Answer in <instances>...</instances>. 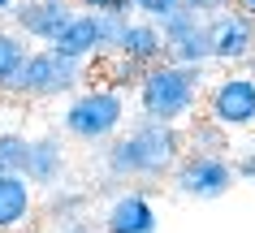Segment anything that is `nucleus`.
I'll list each match as a JSON object with an SVG mask.
<instances>
[{
	"instance_id": "1",
	"label": "nucleus",
	"mask_w": 255,
	"mask_h": 233,
	"mask_svg": "<svg viewBox=\"0 0 255 233\" xmlns=\"http://www.w3.org/2000/svg\"><path fill=\"white\" fill-rule=\"evenodd\" d=\"M182 160V130L164 121H143L121 138H108L104 173L113 181H156Z\"/></svg>"
},
{
	"instance_id": "2",
	"label": "nucleus",
	"mask_w": 255,
	"mask_h": 233,
	"mask_svg": "<svg viewBox=\"0 0 255 233\" xmlns=\"http://www.w3.org/2000/svg\"><path fill=\"white\" fill-rule=\"evenodd\" d=\"M203 95V65H173L160 61L138 78V108L147 121L177 125L186 121Z\"/></svg>"
},
{
	"instance_id": "3",
	"label": "nucleus",
	"mask_w": 255,
	"mask_h": 233,
	"mask_svg": "<svg viewBox=\"0 0 255 233\" xmlns=\"http://www.w3.org/2000/svg\"><path fill=\"white\" fill-rule=\"evenodd\" d=\"M121 121H126V95L113 91V86L78 91L69 99L65 117H61L65 134L78 138V143H108V138H117Z\"/></svg>"
},
{
	"instance_id": "4",
	"label": "nucleus",
	"mask_w": 255,
	"mask_h": 233,
	"mask_svg": "<svg viewBox=\"0 0 255 233\" xmlns=\"http://www.w3.org/2000/svg\"><path fill=\"white\" fill-rule=\"evenodd\" d=\"M78 82H82L78 61L61 56L56 48H30L26 65L17 69L13 86H9V95L13 99H56V95L78 91Z\"/></svg>"
},
{
	"instance_id": "5",
	"label": "nucleus",
	"mask_w": 255,
	"mask_h": 233,
	"mask_svg": "<svg viewBox=\"0 0 255 233\" xmlns=\"http://www.w3.org/2000/svg\"><path fill=\"white\" fill-rule=\"evenodd\" d=\"M238 181L234 173V160H225L221 151H190L173 164V186L182 199H199V203H212L221 194H229V186Z\"/></svg>"
},
{
	"instance_id": "6",
	"label": "nucleus",
	"mask_w": 255,
	"mask_h": 233,
	"mask_svg": "<svg viewBox=\"0 0 255 233\" xmlns=\"http://www.w3.org/2000/svg\"><path fill=\"white\" fill-rule=\"evenodd\" d=\"M160 39H164V61L173 65H208L212 61V43H208V17L173 9L160 22Z\"/></svg>"
},
{
	"instance_id": "7",
	"label": "nucleus",
	"mask_w": 255,
	"mask_h": 233,
	"mask_svg": "<svg viewBox=\"0 0 255 233\" xmlns=\"http://www.w3.org/2000/svg\"><path fill=\"white\" fill-rule=\"evenodd\" d=\"M208 121L221 130H247L255 125V78L251 74H225L208 91Z\"/></svg>"
},
{
	"instance_id": "8",
	"label": "nucleus",
	"mask_w": 255,
	"mask_h": 233,
	"mask_svg": "<svg viewBox=\"0 0 255 233\" xmlns=\"http://www.w3.org/2000/svg\"><path fill=\"white\" fill-rule=\"evenodd\" d=\"M74 4L69 0H17V9L9 17H13V30L22 35V39H35V43H56V35L74 22Z\"/></svg>"
},
{
	"instance_id": "9",
	"label": "nucleus",
	"mask_w": 255,
	"mask_h": 233,
	"mask_svg": "<svg viewBox=\"0 0 255 233\" xmlns=\"http://www.w3.org/2000/svg\"><path fill=\"white\" fill-rule=\"evenodd\" d=\"M208 43H212V61H251L255 52V22L238 9H221L216 17H208Z\"/></svg>"
},
{
	"instance_id": "10",
	"label": "nucleus",
	"mask_w": 255,
	"mask_h": 233,
	"mask_svg": "<svg viewBox=\"0 0 255 233\" xmlns=\"http://www.w3.org/2000/svg\"><path fill=\"white\" fill-rule=\"evenodd\" d=\"M104 233H156V207L143 190H126L104 207Z\"/></svg>"
},
{
	"instance_id": "11",
	"label": "nucleus",
	"mask_w": 255,
	"mask_h": 233,
	"mask_svg": "<svg viewBox=\"0 0 255 233\" xmlns=\"http://www.w3.org/2000/svg\"><path fill=\"white\" fill-rule=\"evenodd\" d=\"M22 177H26L30 186H48V190L61 186V177H65V147H61V138H56V134L30 138Z\"/></svg>"
},
{
	"instance_id": "12",
	"label": "nucleus",
	"mask_w": 255,
	"mask_h": 233,
	"mask_svg": "<svg viewBox=\"0 0 255 233\" xmlns=\"http://www.w3.org/2000/svg\"><path fill=\"white\" fill-rule=\"evenodd\" d=\"M48 48H56L61 56L78 61V65L95 61V56H104V39H100V13H74V22H69V26L56 35V43H48Z\"/></svg>"
},
{
	"instance_id": "13",
	"label": "nucleus",
	"mask_w": 255,
	"mask_h": 233,
	"mask_svg": "<svg viewBox=\"0 0 255 233\" xmlns=\"http://www.w3.org/2000/svg\"><path fill=\"white\" fill-rule=\"evenodd\" d=\"M113 56H121V61H130V65H138V69L160 65V61H164V39H160V26H156V22H147V17H143V22H130Z\"/></svg>"
},
{
	"instance_id": "14",
	"label": "nucleus",
	"mask_w": 255,
	"mask_h": 233,
	"mask_svg": "<svg viewBox=\"0 0 255 233\" xmlns=\"http://www.w3.org/2000/svg\"><path fill=\"white\" fill-rule=\"evenodd\" d=\"M35 212V186L22 173H0V233H17Z\"/></svg>"
},
{
	"instance_id": "15",
	"label": "nucleus",
	"mask_w": 255,
	"mask_h": 233,
	"mask_svg": "<svg viewBox=\"0 0 255 233\" xmlns=\"http://www.w3.org/2000/svg\"><path fill=\"white\" fill-rule=\"evenodd\" d=\"M30 56V43L17 35V30H4L0 26V95H9V86H13L17 69L26 65Z\"/></svg>"
},
{
	"instance_id": "16",
	"label": "nucleus",
	"mask_w": 255,
	"mask_h": 233,
	"mask_svg": "<svg viewBox=\"0 0 255 233\" xmlns=\"http://www.w3.org/2000/svg\"><path fill=\"white\" fill-rule=\"evenodd\" d=\"M26 147H30L26 134L0 130V173H22V164H26Z\"/></svg>"
},
{
	"instance_id": "17",
	"label": "nucleus",
	"mask_w": 255,
	"mask_h": 233,
	"mask_svg": "<svg viewBox=\"0 0 255 233\" xmlns=\"http://www.w3.org/2000/svg\"><path fill=\"white\" fill-rule=\"evenodd\" d=\"M82 207H87V194H82V190H65V186H52V194H48V212H52L56 220L74 225Z\"/></svg>"
},
{
	"instance_id": "18",
	"label": "nucleus",
	"mask_w": 255,
	"mask_h": 233,
	"mask_svg": "<svg viewBox=\"0 0 255 233\" xmlns=\"http://www.w3.org/2000/svg\"><path fill=\"white\" fill-rule=\"evenodd\" d=\"M126 26H130V17L126 13H100V39H104V56L117 52L121 35H126Z\"/></svg>"
},
{
	"instance_id": "19",
	"label": "nucleus",
	"mask_w": 255,
	"mask_h": 233,
	"mask_svg": "<svg viewBox=\"0 0 255 233\" xmlns=\"http://www.w3.org/2000/svg\"><path fill=\"white\" fill-rule=\"evenodd\" d=\"M221 143H225V130L212 125V121H199L190 130V147L195 151H221Z\"/></svg>"
},
{
	"instance_id": "20",
	"label": "nucleus",
	"mask_w": 255,
	"mask_h": 233,
	"mask_svg": "<svg viewBox=\"0 0 255 233\" xmlns=\"http://www.w3.org/2000/svg\"><path fill=\"white\" fill-rule=\"evenodd\" d=\"M130 9H134V13H143L147 22H160L164 13L182 9V0H130Z\"/></svg>"
},
{
	"instance_id": "21",
	"label": "nucleus",
	"mask_w": 255,
	"mask_h": 233,
	"mask_svg": "<svg viewBox=\"0 0 255 233\" xmlns=\"http://www.w3.org/2000/svg\"><path fill=\"white\" fill-rule=\"evenodd\" d=\"M69 4L87 13H130V0H69Z\"/></svg>"
},
{
	"instance_id": "22",
	"label": "nucleus",
	"mask_w": 255,
	"mask_h": 233,
	"mask_svg": "<svg viewBox=\"0 0 255 233\" xmlns=\"http://www.w3.org/2000/svg\"><path fill=\"white\" fill-rule=\"evenodd\" d=\"M182 9L186 13H199V17H216L221 9H229L225 0H182Z\"/></svg>"
},
{
	"instance_id": "23",
	"label": "nucleus",
	"mask_w": 255,
	"mask_h": 233,
	"mask_svg": "<svg viewBox=\"0 0 255 233\" xmlns=\"http://www.w3.org/2000/svg\"><path fill=\"white\" fill-rule=\"evenodd\" d=\"M234 173H238V177H251V181H255V151H247L242 160H234Z\"/></svg>"
},
{
	"instance_id": "24",
	"label": "nucleus",
	"mask_w": 255,
	"mask_h": 233,
	"mask_svg": "<svg viewBox=\"0 0 255 233\" xmlns=\"http://www.w3.org/2000/svg\"><path fill=\"white\" fill-rule=\"evenodd\" d=\"M56 233H91V229H87L82 220H74V225H61V229H56Z\"/></svg>"
},
{
	"instance_id": "25",
	"label": "nucleus",
	"mask_w": 255,
	"mask_h": 233,
	"mask_svg": "<svg viewBox=\"0 0 255 233\" xmlns=\"http://www.w3.org/2000/svg\"><path fill=\"white\" fill-rule=\"evenodd\" d=\"M13 9H17V0H0V17H9Z\"/></svg>"
},
{
	"instance_id": "26",
	"label": "nucleus",
	"mask_w": 255,
	"mask_h": 233,
	"mask_svg": "<svg viewBox=\"0 0 255 233\" xmlns=\"http://www.w3.org/2000/svg\"><path fill=\"white\" fill-rule=\"evenodd\" d=\"M225 4H234V0H225Z\"/></svg>"
}]
</instances>
